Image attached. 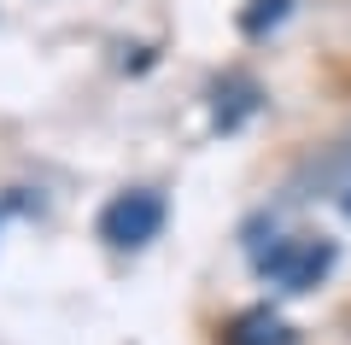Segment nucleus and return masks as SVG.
I'll return each instance as SVG.
<instances>
[{
	"label": "nucleus",
	"mask_w": 351,
	"mask_h": 345,
	"mask_svg": "<svg viewBox=\"0 0 351 345\" xmlns=\"http://www.w3.org/2000/svg\"><path fill=\"white\" fill-rule=\"evenodd\" d=\"M346 211H351V199H346Z\"/></svg>",
	"instance_id": "5"
},
{
	"label": "nucleus",
	"mask_w": 351,
	"mask_h": 345,
	"mask_svg": "<svg viewBox=\"0 0 351 345\" xmlns=\"http://www.w3.org/2000/svg\"><path fill=\"white\" fill-rule=\"evenodd\" d=\"M158 228H164V199L147 193V187H135V193H117L112 205L100 211V240H106V246H123V252L147 246Z\"/></svg>",
	"instance_id": "1"
},
{
	"label": "nucleus",
	"mask_w": 351,
	"mask_h": 345,
	"mask_svg": "<svg viewBox=\"0 0 351 345\" xmlns=\"http://www.w3.org/2000/svg\"><path fill=\"white\" fill-rule=\"evenodd\" d=\"M228 345H293V328L269 310H246V316L228 328Z\"/></svg>",
	"instance_id": "3"
},
{
	"label": "nucleus",
	"mask_w": 351,
	"mask_h": 345,
	"mask_svg": "<svg viewBox=\"0 0 351 345\" xmlns=\"http://www.w3.org/2000/svg\"><path fill=\"white\" fill-rule=\"evenodd\" d=\"M328 270H334V246H328V240H281V246L263 258V275H269L281 293H311Z\"/></svg>",
	"instance_id": "2"
},
{
	"label": "nucleus",
	"mask_w": 351,
	"mask_h": 345,
	"mask_svg": "<svg viewBox=\"0 0 351 345\" xmlns=\"http://www.w3.org/2000/svg\"><path fill=\"white\" fill-rule=\"evenodd\" d=\"M287 6H293V0H252V12L240 18V29H246V36H258L263 24H281V18H287Z\"/></svg>",
	"instance_id": "4"
}]
</instances>
